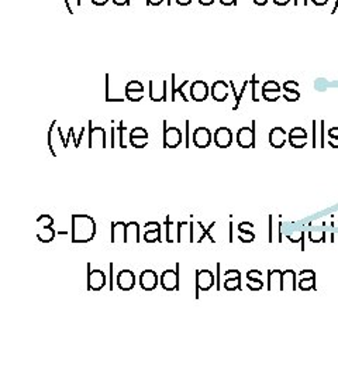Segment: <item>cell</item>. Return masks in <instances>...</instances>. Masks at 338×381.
Segmentation results:
<instances>
[{"mask_svg":"<svg viewBox=\"0 0 338 381\" xmlns=\"http://www.w3.org/2000/svg\"><path fill=\"white\" fill-rule=\"evenodd\" d=\"M96 236V222L91 215H72L71 240L73 244L89 243Z\"/></svg>","mask_w":338,"mask_h":381,"instance_id":"6da1fadb","label":"cell"},{"mask_svg":"<svg viewBox=\"0 0 338 381\" xmlns=\"http://www.w3.org/2000/svg\"><path fill=\"white\" fill-rule=\"evenodd\" d=\"M184 135L181 129L175 126L168 127L166 120H163V149H177L182 144Z\"/></svg>","mask_w":338,"mask_h":381,"instance_id":"7a4b0ae2","label":"cell"},{"mask_svg":"<svg viewBox=\"0 0 338 381\" xmlns=\"http://www.w3.org/2000/svg\"><path fill=\"white\" fill-rule=\"evenodd\" d=\"M181 270V264H177L175 270H165L161 277H159V285L165 289V291H179V273Z\"/></svg>","mask_w":338,"mask_h":381,"instance_id":"3957f363","label":"cell"},{"mask_svg":"<svg viewBox=\"0 0 338 381\" xmlns=\"http://www.w3.org/2000/svg\"><path fill=\"white\" fill-rule=\"evenodd\" d=\"M215 285V274L210 270H197L196 271V298H199V292H207Z\"/></svg>","mask_w":338,"mask_h":381,"instance_id":"277c9868","label":"cell"},{"mask_svg":"<svg viewBox=\"0 0 338 381\" xmlns=\"http://www.w3.org/2000/svg\"><path fill=\"white\" fill-rule=\"evenodd\" d=\"M189 95H190V99L195 101V102H204L208 98V95H210L208 85L204 81H202V79L193 81L190 83Z\"/></svg>","mask_w":338,"mask_h":381,"instance_id":"5b68a950","label":"cell"},{"mask_svg":"<svg viewBox=\"0 0 338 381\" xmlns=\"http://www.w3.org/2000/svg\"><path fill=\"white\" fill-rule=\"evenodd\" d=\"M192 142L197 149H207L211 143H213V135L207 129V127H197L193 132Z\"/></svg>","mask_w":338,"mask_h":381,"instance_id":"8992f818","label":"cell"},{"mask_svg":"<svg viewBox=\"0 0 338 381\" xmlns=\"http://www.w3.org/2000/svg\"><path fill=\"white\" fill-rule=\"evenodd\" d=\"M89 147L91 149H95V147L106 149L107 147L105 129H102V127H94L92 121H89Z\"/></svg>","mask_w":338,"mask_h":381,"instance_id":"52a82bcc","label":"cell"},{"mask_svg":"<svg viewBox=\"0 0 338 381\" xmlns=\"http://www.w3.org/2000/svg\"><path fill=\"white\" fill-rule=\"evenodd\" d=\"M89 266V273H88V291H100L106 287V274L102 270H92L91 271V264Z\"/></svg>","mask_w":338,"mask_h":381,"instance_id":"ba28073f","label":"cell"},{"mask_svg":"<svg viewBox=\"0 0 338 381\" xmlns=\"http://www.w3.org/2000/svg\"><path fill=\"white\" fill-rule=\"evenodd\" d=\"M116 284L121 291H132L136 287V274L132 270H123L117 274Z\"/></svg>","mask_w":338,"mask_h":381,"instance_id":"9c48e42d","label":"cell"},{"mask_svg":"<svg viewBox=\"0 0 338 381\" xmlns=\"http://www.w3.org/2000/svg\"><path fill=\"white\" fill-rule=\"evenodd\" d=\"M148 139H150V135L144 127H134L129 135L130 144L136 149H144L148 144Z\"/></svg>","mask_w":338,"mask_h":381,"instance_id":"30bf717a","label":"cell"},{"mask_svg":"<svg viewBox=\"0 0 338 381\" xmlns=\"http://www.w3.org/2000/svg\"><path fill=\"white\" fill-rule=\"evenodd\" d=\"M193 222H178L177 223V242L178 243H193Z\"/></svg>","mask_w":338,"mask_h":381,"instance_id":"8fae6325","label":"cell"},{"mask_svg":"<svg viewBox=\"0 0 338 381\" xmlns=\"http://www.w3.org/2000/svg\"><path fill=\"white\" fill-rule=\"evenodd\" d=\"M210 95L216 102H224L229 98V83L226 81H216L210 88Z\"/></svg>","mask_w":338,"mask_h":381,"instance_id":"7c38bea8","label":"cell"},{"mask_svg":"<svg viewBox=\"0 0 338 381\" xmlns=\"http://www.w3.org/2000/svg\"><path fill=\"white\" fill-rule=\"evenodd\" d=\"M213 142L219 149H227L233 143V132L229 129V127H219V129L215 132Z\"/></svg>","mask_w":338,"mask_h":381,"instance_id":"4fadbf2b","label":"cell"},{"mask_svg":"<svg viewBox=\"0 0 338 381\" xmlns=\"http://www.w3.org/2000/svg\"><path fill=\"white\" fill-rule=\"evenodd\" d=\"M139 284L144 291H154L158 287V274L154 270H144L140 274Z\"/></svg>","mask_w":338,"mask_h":381,"instance_id":"5bb4252c","label":"cell"},{"mask_svg":"<svg viewBox=\"0 0 338 381\" xmlns=\"http://www.w3.org/2000/svg\"><path fill=\"white\" fill-rule=\"evenodd\" d=\"M237 143L242 149H252L254 146H256L254 126H252V129H248V127H241L237 133Z\"/></svg>","mask_w":338,"mask_h":381,"instance_id":"9a60e30c","label":"cell"},{"mask_svg":"<svg viewBox=\"0 0 338 381\" xmlns=\"http://www.w3.org/2000/svg\"><path fill=\"white\" fill-rule=\"evenodd\" d=\"M112 243H127V223L113 222L112 223Z\"/></svg>","mask_w":338,"mask_h":381,"instance_id":"2e32d148","label":"cell"},{"mask_svg":"<svg viewBox=\"0 0 338 381\" xmlns=\"http://www.w3.org/2000/svg\"><path fill=\"white\" fill-rule=\"evenodd\" d=\"M166 90H168V81L163 79V85L161 90L155 88V82L150 81V99L152 102H165L166 101Z\"/></svg>","mask_w":338,"mask_h":381,"instance_id":"e0dca14e","label":"cell"},{"mask_svg":"<svg viewBox=\"0 0 338 381\" xmlns=\"http://www.w3.org/2000/svg\"><path fill=\"white\" fill-rule=\"evenodd\" d=\"M306 140H308V135L303 129H301V127H296V129H293L290 132V136H289V142L293 147L296 149H301L306 144Z\"/></svg>","mask_w":338,"mask_h":381,"instance_id":"ac0fdd59","label":"cell"},{"mask_svg":"<svg viewBox=\"0 0 338 381\" xmlns=\"http://www.w3.org/2000/svg\"><path fill=\"white\" fill-rule=\"evenodd\" d=\"M172 79H171V83H172V96H171V101L172 102H175L177 101V95H181V98H182V101L184 102H189V98L185 95V92H184V88L185 87H188V85H190L192 82L189 81V79H185L181 85H179V87H177V85H175V82H177V76L175 75H172L171 76Z\"/></svg>","mask_w":338,"mask_h":381,"instance_id":"d6986e66","label":"cell"},{"mask_svg":"<svg viewBox=\"0 0 338 381\" xmlns=\"http://www.w3.org/2000/svg\"><path fill=\"white\" fill-rule=\"evenodd\" d=\"M269 142L276 149L283 147V144L286 142V133H285V130L281 129V127H275V129H272L271 133H269Z\"/></svg>","mask_w":338,"mask_h":381,"instance_id":"ffe728a7","label":"cell"},{"mask_svg":"<svg viewBox=\"0 0 338 381\" xmlns=\"http://www.w3.org/2000/svg\"><path fill=\"white\" fill-rule=\"evenodd\" d=\"M140 242V226L137 222L127 223V243H139Z\"/></svg>","mask_w":338,"mask_h":381,"instance_id":"44dd1931","label":"cell"},{"mask_svg":"<svg viewBox=\"0 0 338 381\" xmlns=\"http://www.w3.org/2000/svg\"><path fill=\"white\" fill-rule=\"evenodd\" d=\"M57 236V232L54 230L53 226H44L38 233H37V239L41 243H51Z\"/></svg>","mask_w":338,"mask_h":381,"instance_id":"7402d4cb","label":"cell"},{"mask_svg":"<svg viewBox=\"0 0 338 381\" xmlns=\"http://www.w3.org/2000/svg\"><path fill=\"white\" fill-rule=\"evenodd\" d=\"M143 240L145 243H154V242H161V225L155 229H147L144 236H143Z\"/></svg>","mask_w":338,"mask_h":381,"instance_id":"603a6c76","label":"cell"},{"mask_svg":"<svg viewBox=\"0 0 338 381\" xmlns=\"http://www.w3.org/2000/svg\"><path fill=\"white\" fill-rule=\"evenodd\" d=\"M124 92H145V90H144V85L140 81L133 79L125 85Z\"/></svg>","mask_w":338,"mask_h":381,"instance_id":"cb8c5ba5","label":"cell"},{"mask_svg":"<svg viewBox=\"0 0 338 381\" xmlns=\"http://www.w3.org/2000/svg\"><path fill=\"white\" fill-rule=\"evenodd\" d=\"M37 223L42 228H44V226H54V218L50 217V215H39L37 218Z\"/></svg>","mask_w":338,"mask_h":381,"instance_id":"d4e9b609","label":"cell"},{"mask_svg":"<svg viewBox=\"0 0 338 381\" xmlns=\"http://www.w3.org/2000/svg\"><path fill=\"white\" fill-rule=\"evenodd\" d=\"M224 288L227 291H234V289H240V277L237 278H230V280H226L224 282Z\"/></svg>","mask_w":338,"mask_h":381,"instance_id":"484cf974","label":"cell"},{"mask_svg":"<svg viewBox=\"0 0 338 381\" xmlns=\"http://www.w3.org/2000/svg\"><path fill=\"white\" fill-rule=\"evenodd\" d=\"M124 132H125V126H124V121H120V126H118V137H120V147L121 149H127L125 146V142H124Z\"/></svg>","mask_w":338,"mask_h":381,"instance_id":"4316f807","label":"cell"},{"mask_svg":"<svg viewBox=\"0 0 338 381\" xmlns=\"http://www.w3.org/2000/svg\"><path fill=\"white\" fill-rule=\"evenodd\" d=\"M172 221H169V218H166V222H165V225H166V242L168 243H174L175 240L172 239V236H171V226H172Z\"/></svg>","mask_w":338,"mask_h":381,"instance_id":"83f0119b","label":"cell"},{"mask_svg":"<svg viewBox=\"0 0 338 381\" xmlns=\"http://www.w3.org/2000/svg\"><path fill=\"white\" fill-rule=\"evenodd\" d=\"M237 277H240V271H237V270H230V271H226V274H224V280L237 278Z\"/></svg>","mask_w":338,"mask_h":381,"instance_id":"f1b7e54d","label":"cell"},{"mask_svg":"<svg viewBox=\"0 0 338 381\" xmlns=\"http://www.w3.org/2000/svg\"><path fill=\"white\" fill-rule=\"evenodd\" d=\"M261 287H263V282H261V281H258V280H256V278H251L249 288H252V289H258V288H261Z\"/></svg>","mask_w":338,"mask_h":381,"instance_id":"f546056e","label":"cell"},{"mask_svg":"<svg viewBox=\"0 0 338 381\" xmlns=\"http://www.w3.org/2000/svg\"><path fill=\"white\" fill-rule=\"evenodd\" d=\"M116 6H130V0H113Z\"/></svg>","mask_w":338,"mask_h":381,"instance_id":"4dcf8cb0","label":"cell"},{"mask_svg":"<svg viewBox=\"0 0 338 381\" xmlns=\"http://www.w3.org/2000/svg\"><path fill=\"white\" fill-rule=\"evenodd\" d=\"M220 3L223 6H234L237 3V0H220Z\"/></svg>","mask_w":338,"mask_h":381,"instance_id":"1f68e13d","label":"cell"},{"mask_svg":"<svg viewBox=\"0 0 338 381\" xmlns=\"http://www.w3.org/2000/svg\"><path fill=\"white\" fill-rule=\"evenodd\" d=\"M91 2H92L95 6H105V5H107L109 0H91Z\"/></svg>","mask_w":338,"mask_h":381,"instance_id":"d6a6232c","label":"cell"},{"mask_svg":"<svg viewBox=\"0 0 338 381\" xmlns=\"http://www.w3.org/2000/svg\"><path fill=\"white\" fill-rule=\"evenodd\" d=\"M147 3L150 6H159V5L163 3V0H147Z\"/></svg>","mask_w":338,"mask_h":381,"instance_id":"836d02e7","label":"cell"},{"mask_svg":"<svg viewBox=\"0 0 338 381\" xmlns=\"http://www.w3.org/2000/svg\"><path fill=\"white\" fill-rule=\"evenodd\" d=\"M199 3L202 6H210V5L215 3V0H199Z\"/></svg>","mask_w":338,"mask_h":381,"instance_id":"e575fe53","label":"cell"},{"mask_svg":"<svg viewBox=\"0 0 338 381\" xmlns=\"http://www.w3.org/2000/svg\"><path fill=\"white\" fill-rule=\"evenodd\" d=\"M158 226H159L158 222H147V223H145V229H155V228H158Z\"/></svg>","mask_w":338,"mask_h":381,"instance_id":"d590c367","label":"cell"},{"mask_svg":"<svg viewBox=\"0 0 338 381\" xmlns=\"http://www.w3.org/2000/svg\"><path fill=\"white\" fill-rule=\"evenodd\" d=\"M65 5H66V9H68V12H69L71 15H73L75 12H73V9H72V0H65Z\"/></svg>","mask_w":338,"mask_h":381,"instance_id":"8d00e7d4","label":"cell"},{"mask_svg":"<svg viewBox=\"0 0 338 381\" xmlns=\"http://www.w3.org/2000/svg\"><path fill=\"white\" fill-rule=\"evenodd\" d=\"M177 3L179 6H189L192 3V0H177Z\"/></svg>","mask_w":338,"mask_h":381,"instance_id":"74e56055","label":"cell"},{"mask_svg":"<svg viewBox=\"0 0 338 381\" xmlns=\"http://www.w3.org/2000/svg\"><path fill=\"white\" fill-rule=\"evenodd\" d=\"M252 2L256 3L257 6H265L269 2V0H252Z\"/></svg>","mask_w":338,"mask_h":381,"instance_id":"f35d334b","label":"cell"},{"mask_svg":"<svg viewBox=\"0 0 338 381\" xmlns=\"http://www.w3.org/2000/svg\"><path fill=\"white\" fill-rule=\"evenodd\" d=\"M189 124H190V121H189V120H186V137H188L186 149H189V146H190V142H189Z\"/></svg>","mask_w":338,"mask_h":381,"instance_id":"ab89813d","label":"cell"},{"mask_svg":"<svg viewBox=\"0 0 338 381\" xmlns=\"http://www.w3.org/2000/svg\"><path fill=\"white\" fill-rule=\"evenodd\" d=\"M274 3L278 6H285L289 3V0H274Z\"/></svg>","mask_w":338,"mask_h":381,"instance_id":"60d3db41","label":"cell"},{"mask_svg":"<svg viewBox=\"0 0 338 381\" xmlns=\"http://www.w3.org/2000/svg\"><path fill=\"white\" fill-rule=\"evenodd\" d=\"M114 133H116V129L112 127V147H114Z\"/></svg>","mask_w":338,"mask_h":381,"instance_id":"b9f144b4","label":"cell"},{"mask_svg":"<svg viewBox=\"0 0 338 381\" xmlns=\"http://www.w3.org/2000/svg\"><path fill=\"white\" fill-rule=\"evenodd\" d=\"M166 2H168V5H171V0H166Z\"/></svg>","mask_w":338,"mask_h":381,"instance_id":"7bdbcfd3","label":"cell"}]
</instances>
